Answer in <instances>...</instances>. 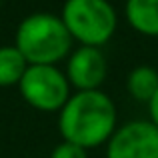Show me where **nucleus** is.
<instances>
[{
	"label": "nucleus",
	"instance_id": "f257e3e1",
	"mask_svg": "<svg viewBox=\"0 0 158 158\" xmlns=\"http://www.w3.org/2000/svg\"><path fill=\"white\" fill-rule=\"evenodd\" d=\"M62 140L76 146L96 148L108 142L116 132V106L102 90L76 92L58 114Z\"/></svg>",
	"mask_w": 158,
	"mask_h": 158
},
{
	"label": "nucleus",
	"instance_id": "f03ea898",
	"mask_svg": "<svg viewBox=\"0 0 158 158\" xmlns=\"http://www.w3.org/2000/svg\"><path fill=\"white\" fill-rule=\"evenodd\" d=\"M14 46L22 52L28 64L54 66L70 56L72 36L60 16L50 12H36L18 24Z\"/></svg>",
	"mask_w": 158,
	"mask_h": 158
},
{
	"label": "nucleus",
	"instance_id": "7ed1b4c3",
	"mask_svg": "<svg viewBox=\"0 0 158 158\" xmlns=\"http://www.w3.org/2000/svg\"><path fill=\"white\" fill-rule=\"evenodd\" d=\"M60 18L72 40L94 48L106 44L118 24L116 10L108 0H66Z\"/></svg>",
	"mask_w": 158,
	"mask_h": 158
},
{
	"label": "nucleus",
	"instance_id": "20e7f679",
	"mask_svg": "<svg viewBox=\"0 0 158 158\" xmlns=\"http://www.w3.org/2000/svg\"><path fill=\"white\" fill-rule=\"evenodd\" d=\"M18 90L24 102L40 112H60L70 98V82L56 66L30 64Z\"/></svg>",
	"mask_w": 158,
	"mask_h": 158
},
{
	"label": "nucleus",
	"instance_id": "39448f33",
	"mask_svg": "<svg viewBox=\"0 0 158 158\" xmlns=\"http://www.w3.org/2000/svg\"><path fill=\"white\" fill-rule=\"evenodd\" d=\"M106 158H158V128L150 120H134L116 128L106 142Z\"/></svg>",
	"mask_w": 158,
	"mask_h": 158
},
{
	"label": "nucleus",
	"instance_id": "423d86ee",
	"mask_svg": "<svg viewBox=\"0 0 158 158\" xmlns=\"http://www.w3.org/2000/svg\"><path fill=\"white\" fill-rule=\"evenodd\" d=\"M66 78L78 90H100L106 78V56L100 48L80 46L70 52L68 64H66Z\"/></svg>",
	"mask_w": 158,
	"mask_h": 158
},
{
	"label": "nucleus",
	"instance_id": "0eeeda50",
	"mask_svg": "<svg viewBox=\"0 0 158 158\" xmlns=\"http://www.w3.org/2000/svg\"><path fill=\"white\" fill-rule=\"evenodd\" d=\"M124 14L136 32L158 36V0H126Z\"/></svg>",
	"mask_w": 158,
	"mask_h": 158
},
{
	"label": "nucleus",
	"instance_id": "6e6552de",
	"mask_svg": "<svg viewBox=\"0 0 158 158\" xmlns=\"http://www.w3.org/2000/svg\"><path fill=\"white\" fill-rule=\"evenodd\" d=\"M126 88L130 96L138 102H150L158 92V72L148 64H140L130 70L126 78Z\"/></svg>",
	"mask_w": 158,
	"mask_h": 158
},
{
	"label": "nucleus",
	"instance_id": "1a4fd4ad",
	"mask_svg": "<svg viewBox=\"0 0 158 158\" xmlns=\"http://www.w3.org/2000/svg\"><path fill=\"white\" fill-rule=\"evenodd\" d=\"M28 60L22 56V52L12 46H0V88L18 86L24 72L28 70Z\"/></svg>",
	"mask_w": 158,
	"mask_h": 158
},
{
	"label": "nucleus",
	"instance_id": "9d476101",
	"mask_svg": "<svg viewBox=\"0 0 158 158\" xmlns=\"http://www.w3.org/2000/svg\"><path fill=\"white\" fill-rule=\"evenodd\" d=\"M50 158H88L86 156V150L72 142H66L62 140L60 144L54 146V150L50 152Z\"/></svg>",
	"mask_w": 158,
	"mask_h": 158
},
{
	"label": "nucleus",
	"instance_id": "9b49d317",
	"mask_svg": "<svg viewBox=\"0 0 158 158\" xmlns=\"http://www.w3.org/2000/svg\"><path fill=\"white\" fill-rule=\"evenodd\" d=\"M148 114H150V122L158 128V92L152 96V100L148 102Z\"/></svg>",
	"mask_w": 158,
	"mask_h": 158
},
{
	"label": "nucleus",
	"instance_id": "f8f14e48",
	"mask_svg": "<svg viewBox=\"0 0 158 158\" xmlns=\"http://www.w3.org/2000/svg\"><path fill=\"white\" fill-rule=\"evenodd\" d=\"M0 4H2V0H0Z\"/></svg>",
	"mask_w": 158,
	"mask_h": 158
}]
</instances>
